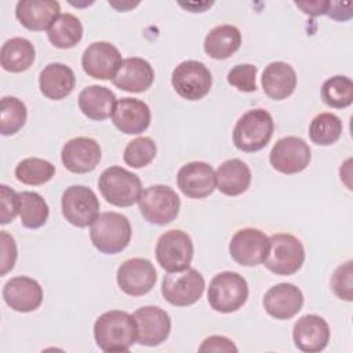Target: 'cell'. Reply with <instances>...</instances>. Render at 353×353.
Returning a JSON list of instances; mask_svg holds the SVG:
<instances>
[{
  "mask_svg": "<svg viewBox=\"0 0 353 353\" xmlns=\"http://www.w3.org/2000/svg\"><path fill=\"white\" fill-rule=\"evenodd\" d=\"M94 338L103 352H128L137 342L134 316L124 310L102 313L94 323Z\"/></svg>",
  "mask_w": 353,
  "mask_h": 353,
  "instance_id": "1",
  "label": "cell"
},
{
  "mask_svg": "<svg viewBox=\"0 0 353 353\" xmlns=\"http://www.w3.org/2000/svg\"><path fill=\"white\" fill-rule=\"evenodd\" d=\"M132 230L127 216L108 211L98 215L90 229V239L94 247L106 255L121 252L131 241Z\"/></svg>",
  "mask_w": 353,
  "mask_h": 353,
  "instance_id": "2",
  "label": "cell"
},
{
  "mask_svg": "<svg viewBox=\"0 0 353 353\" xmlns=\"http://www.w3.org/2000/svg\"><path fill=\"white\" fill-rule=\"evenodd\" d=\"M273 130L274 123L268 110H247L236 121L233 128V143L243 152H258L269 143Z\"/></svg>",
  "mask_w": 353,
  "mask_h": 353,
  "instance_id": "3",
  "label": "cell"
},
{
  "mask_svg": "<svg viewBox=\"0 0 353 353\" xmlns=\"http://www.w3.org/2000/svg\"><path fill=\"white\" fill-rule=\"evenodd\" d=\"M98 188L103 199L116 207H130L138 203L143 192L139 176L120 165L106 168L98 179Z\"/></svg>",
  "mask_w": 353,
  "mask_h": 353,
  "instance_id": "4",
  "label": "cell"
},
{
  "mask_svg": "<svg viewBox=\"0 0 353 353\" xmlns=\"http://www.w3.org/2000/svg\"><path fill=\"white\" fill-rule=\"evenodd\" d=\"M247 280L236 272L218 273L210 281L207 299L215 312L233 313L247 302Z\"/></svg>",
  "mask_w": 353,
  "mask_h": 353,
  "instance_id": "5",
  "label": "cell"
},
{
  "mask_svg": "<svg viewBox=\"0 0 353 353\" xmlns=\"http://www.w3.org/2000/svg\"><path fill=\"white\" fill-rule=\"evenodd\" d=\"M269 252L265 266L274 274L290 276L296 273L305 262V248L298 237L290 233H276L269 237Z\"/></svg>",
  "mask_w": 353,
  "mask_h": 353,
  "instance_id": "6",
  "label": "cell"
},
{
  "mask_svg": "<svg viewBox=\"0 0 353 353\" xmlns=\"http://www.w3.org/2000/svg\"><path fill=\"white\" fill-rule=\"evenodd\" d=\"M138 207L145 221L163 226L178 216L181 200L172 188L167 185H152L142 192Z\"/></svg>",
  "mask_w": 353,
  "mask_h": 353,
  "instance_id": "7",
  "label": "cell"
},
{
  "mask_svg": "<svg viewBox=\"0 0 353 353\" xmlns=\"http://www.w3.org/2000/svg\"><path fill=\"white\" fill-rule=\"evenodd\" d=\"M204 288V277L193 268L168 273L161 281V294L174 306H190L196 303L201 298Z\"/></svg>",
  "mask_w": 353,
  "mask_h": 353,
  "instance_id": "8",
  "label": "cell"
},
{
  "mask_svg": "<svg viewBox=\"0 0 353 353\" xmlns=\"http://www.w3.org/2000/svg\"><path fill=\"white\" fill-rule=\"evenodd\" d=\"M193 243L188 233L171 229L163 233L156 243V259L168 273L188 269L193 259Z\"/></svg>",
  "mask_w": 353,
  "mask_h": 353,
  "instance_id": "9",
  "label": "cell"
},
{
  "mask_svg": "<svg viewBox=\"0 0 353 353\" xmlns=\"http://www.w3.org/2000/svg\"><path fill=\"white\" fill-rule=\"evenodd\" d=\"M65 219L76 228H87L99 215V200L92 189L84 185L69 186L61 199Z\"/></svg>",
  "mask_w": 353,
  "mask_h": 353,
  "instance_id": "10",
  "label": "cell"
},
{
  "mask_svg": "<svg viewBox=\"0 0 353 353\" xmlns=\"http://www.w3.org/2000/svg\"><path fill=\"white\" fill-rule=\"evenodd\" d=\"M171 83L179 97L188 101H199L210 92L212 76L203 62L189 59L174 69Z\"/></svg>",
  "mask_w": 353,
  "mask_h": 353,
  "instance_id": "11",
  "label": "cell"
},
{
  "mask_svg": "<svg viewBox=\"0 0 353 353\" xmlns=\"http://www.w3.org/2000/svg\"><path fill=\"white\" fill-rule=\"evenodd\" d=\"M269 247V237L262 230L244 228L233 234L229 243V252L236 263L241 266H256L265 262Z\"/></svg>",
  "mask_w": 353,
  "mask_h": 353,
  "instance_id": "12",
  "label": "cell"
},
{
  "mask_svg": "<svg viewBox=\"0 0 353 353\" xmlns=\"http://www.w3.org/2000/svg\"><path fill=\"white\" fill-rule=\"evenodd\" d=\"M310 148L299 137L280 138L269 153L272 167L281 174H296L303 171L310 163Z\"/></svg>",
  "mask_w": 353,
  "mask_h": 353,
  "instance_id": "13",
  "label": "cell"
},
{
  "mask_svg": "<svg viewBox=\"0 0 353 353\" xmlns=\"http://www.w3.org/2000/svg\"><path fill=\"white\" fill-rule=\"evenodd\" d=\"M117 284L130 296H142L152 291L157 273L153 263L145 258H131L124 261L117 269Z\"/></svg>",
  "mask_w": 353,
  "mask_h": 353,
  "instance_id": "14",
  "label": "cell"
},
{
  "mask_svg": "<svg viewBox=\"0 0 353 353\" xmlns=\"http://www.w3.org/2000/svg\"><path fill=\"white\" fill-rule=\"evenodd\" d=\"M132 316L137 325V342L139 345L157 346L168 338L171 319L160 306H142Z\"/></svg>",
  "mask_w": 353,
  "mask_h": 353,
  "instance_id": "15",
  "label": "cell"
},
{
  "mask_svg": "<svg viewBox=\"0 0 353 353\" xmlns=\"http://www.w3.org/2000/svg\"><path fill=\"white\" fill-rule=\"evenodd\" d=\"M120 51L108 41L91 43L83 52V70L92 79L109 80L116 74L121 63Z\"/></svg>",
  "mask_w": 353,
  "mask_h": 353,
  "instance_id": "16",
  "label": "cell"
},
{
  "mask_svg": "<svg viewBox=\"0 0 353 353\" xmlns=\"http://www.w3.org/2000/svg\"><path fill=\"white\" fill-rule=\"evenodd\" d=\"M99 143L88 137H76L69 139L61 152V160L66 170L74 174H85L99 164L101 161Z\"/></svg>",
  "mask_w": 353,
  "mask_h": 353,
  "instance_id": "17",
  "label": "cell"
},
{
  "mask_svg": "<svg viewBox=\"0 0 353 353\" xmlns=\"http://www.w3.org/2000/svg\"><path fill=\"white\" fill-rule=\"evenodd\" d=\"M262 302L269 316L276 320H288L301 312L303 294L295 284L279 283L266 291Z\"/></svg>",
  "mask_w": 353,
  "mask_h": 353,
  "instance_id": "18",
  "label": "cell"
},
{
  "mask_svg": "<svg viewBox=\"0 0 353 353\" xmlns=\"http://www.w3.org/2000/svg\"><path fill=\"white\" fill-rule=\"evenodd\" d=\"M176 183L189 199H204L216 188L215 171L205 161H192L179 168Z\"/></svg>",
  "mask_w": 353,
  "mask_h": 353,
  "instance_id": "19",
  "label": "cell"
},
{
  "mask_svg": "<svg viewBox=\"0 0 353 353\" xmlns=\"http://www.w3.org/2000/svg\"><path fill=\"white\" fill-rule=\"evenodd\" d=\"M3 298L12 310L29 313L41 305L43 288L40 283L32 277L17 276L4 284Z\"/></svg>",
  "mask_w": 353,
  "mask_h": 353,
  "instance_id": "20",
  "label": "cell"
},
{
  "mask_svg": "<svg viewBox=\"0 0 353 353\" xmlns=\"http://www.w3.org/2000/svg\"><path fill=\"white\" fill-rule=\"evenodd\" d=\"M330 325L317 314H305L299 317L292 328L295 346L306 353H317L327 347L330 342Z\"/></svg>",
  "mask_w": 353,
  "mask_h": 353,
  "instance_id": "21",
  "label": "cell"
},
{
  "mask_svg": "<svg viewBox=\"0 0 353 353\" xmlns=\"http://www.w3.org/2000/svg\"><path fill=\"white\" fill-rule=\"evenodd\" d=\"M150 109L146 102L138 98H121L116 102L112 121L124 134L134 135L143 132L150 124Z\"/></svg>",
  "mask_w": 353,
  "mask_h": 353,
  "instance_id": "22",
  "label": "cell"
},
{
  "mask_svg": "<svg viewBox=\"0 0 353 353\" xmlns=\"http://www.w3.org/2000/svg\"><path fill=\"white\" fill-rule=\"evenodd\" d=\"M154 80V70L152 65L139 57H131L121 61L116 74L113 76V84L127 92H143Z\"/></svg>",
  "mask_w": 353,
  "mask_h": 353,
  "instance_id": "23",
  "label": "cell"
},
{
  "mask_svg": "<svg viewBox=\"0 0 353 353\" xmlns=\"http://www.w3.org/2000/svg\"><path fill=\"white\" fill-rule=\"evenodd\" d=\"M59 11L61 6L54 0H22L17 3L15 17L29 30H48Z\"/></svg>",
  "mask_w": 353,
  "mask_h": 353,
  "instance_id": "24",
  "label": "cell"
},
{
  "mask_svg": "<svg viewBox=\"0 0 353 353\" xmlns=\"http://www.w3.org/2000/svg\"><path fill=\"white\" fill-rule=\"evenodd\" d=\"M261 83L265 94L269 98L281 101L288 98L295 91L296 73L294 68L287 62H270L262 72Z\"/></svg>",
  "mask_w": 353,
  "mask_h": 353,
  "instance_id": "25",
  "label": "cell"
},
{
  "mask_svg": "<svg viewBox=\"0 0 353 353\" xmlns=\"http://www.w3.org/2000/svg\"><path fill=\"white\" fill-rule=\"evenodd\" d=\"M76 84L73 70L61 62H52L44 66L39 76V87L41 94L52 101L68 97Z\"/></svg>",
  "mask_w": 353,
  "mask_h": 353,
  "instance_id": "26",
  "label": "cell"
},
{
  "mask_svg": "<svg viewBox=\"0 0 353 353\" xmlns=\"http://www.w3.org/2000/svg\"><path fill=\"white\" fill-rule=\"evenodd\" d=\"M216 189L226 196H239L251 185V170L240 159L223 161L215 171Z\"/></svg>",
  "mask_w": 353,
  "mask_h": 353,
  "instance_id": "27",
  "label": "cell"
},
{
  "mask_svg": "<svg viewBox=\"0 0 353 353\" xmlns=\"http://www.w3.org/2000/svg\"><path fill=\"white\" fill-rule=\"evenodd\" d=\"M116 95L103 85H88L79 94V108L91 120H105L113 114Z\"/></svg>",
  "mask_w": 353,
  "mask_h": 353,
  "instance_id": "28",
  "label": "cell"
},
{
  "mask_svg": "<svg viewBox=\"0 0 353 353\" xmlns=\"http://www.w3.org/2000/svg\"><path fill=\"white\" fill-rule=\"evenodd\" d=\"M241 44V33L233 25H218L212 28L204 39V51L214 59L232 57Z\"/></svg>",
  "mask_w": 353,
  "mask_h": 353,
  "instance_id": "29",
  "label": "cell"
},
{
  "mask_svg": "<svg viewBox=\"0 0 353 353\" xmlns=\"http://www.w3.org/2000/svg\"><path fill=\"white\" fill-rule=\"evenodd\" d=\"M34 57V47L28 39L12 37L1 46L0 63L7 72L21 73L32 66Z\"/></svg>",
  "mask_w": 353,
  "mask_h": 353,
  "instance_id": "30",
  "label": "cell"
},
{
  "mask_svg": "<svg viewBox=\"0 0 353 353\" xmlns=\"http://www.w3.org/2000/svg\"><path fill=\"white\" fill-rule=\"evenodd\" d=\"M50 43L61 50L74 47L83 37V25L73 14H61L47 30Z\"/></svg>",
  "mask_w": 353,
  "mask_h": 353,
  "instance_id": "31",
  "label": "cell"
},
{
  "mask_svg": "<svg viewBox=\"0 0 353 353\" xmlns=\"http://www.w3.org/2000/svg\"><path fill=\"white\" fill-rule=\"evenodd\" d=\"M48 204L36 192H21L19 193V218L22 226L28 229L41 228L48 219Z\"/></svg>",
  "mask_w": 353,
  "mask_h": 353,
  "instance_id": "32",
  "label": "cell"
},
{
  "mask_svg": "<svg viewBox=\"0 0 353 353\" xmlns=\"http://www.w3.org/2000/svg\"><path fill=\"white\" fill-rule=\"evenodd\" d=\"M342 121L334 113H320L310 121L309 137L313 143L320 146H330L335 143L342 135Z\"/></svg>",
  "mask_w": 353,
  "mask_h": 353,
  "instance_id": "33",
  "label": "cell"
},
{
  "mask_svg": "<svg viewBox=\"0 0 353 353\" xmlns=\"http://www.w3.org/2000/svg\"><path fill=\"white\" fill-rule=\"evenodd\" d=\"M55 175V165L44 159L28 157L15 167V178L30 186H37L48 182Z\"/></svg>",
  "mask_w": 353,
  "mask_h": 353,
  "instance_id": "34",
  "label": "cell"
},
{
  "mask_svg": "<svg viewBox=\"0 0 353 353\" xmlns=\"http://www.w3.org/2000/svg\"><path fill=\"white\" fill-rule=\"evenodd\" d=\"M321 99L325 105L343 109L353 102V81L347 76H334L327 79L321 87Z\"/></svg>",
  "mask_w": 353,
  "mask_h": 353,
  "instance_id": "35",
  "label": "cell"
},
{
  "mask_svg": "<svg viewBox=\"0 0 353 353\" xmlns=\"http://www.w3.org/2000/svg\"><path fill=\"white\" fill-rule=\"evenodd\" d=\"M26 105L15 97H3L0 102V132L1 135L17 134L26 121Z\"/></svg>",
  "mask_w": 353,
  "mask_h": 353,
  "instance_id": "36",
  "label": "cell"
},
{
  "mask_svg": "<svg viewBox=\"0 0 353 353\" xmlns=\"http://www.w3.org/2000/svg\"><path fill=\"white\" fill-rule=\"evenodd\" d=\"M157 153L154 141L149 137H139L127 143L124 149V163L132 168H142L152 163Z\"/></svg>",
  "mask_w": 353,
  "mask_h": 353,
  "instance_id": "37",
  "label": "cell"
},
{
  "mask_svg": "<svg viewBox=\"0 0 353 353\" xmlns=\"http://www.w3.org/2000/svg\"><path fill=\"white\" fill-rule=\"evenodd\" d=\"M256 66L251 63H240L228 72V83L243 92H252L256 90Z\"/></svg>",
  "mask_w": 353,
  "mask_h": 353,
  "instance_id": "38",
  "label": "cell"
},
{
  "mask_svg": "<svg viewBox=\"0 0 353 353\" xmlns=\"http://www.w3.org/2000/svg\"><path fill=\"white\" fill-rule=\"evenodd\" d=\"M352 261H346L345 263L339 265L332 277H331V288L334 291V294L343 301L350 302L353 299V287H352V276H353V270H352Z\"/></svg>",
  "mask_w": 353,
  "mask_h": 353,
  "instance_id": "39",
  "label": "cell"
},
{
  "mask_svg": "<svg viewBox=\"0 0 353 353\" xmlns=\"http://www.w3.org/2000/svg\"><path fill=\"white\" fill-rule=\"evenodd\" d=\"M0 223L6 225L19 214V193L7 185H0Z\"/></svg>",
  "mask_w": 353,
  "mask_h": 353,
  "instance_id": "40",
  "label": "cell"
},
{
  "mask_svg": "<svg viewBox=\"0 0 353 353\" xmlns=\"http://www.w3.org/2000/svg\"><path fill=\"white\" fill-rule=\"evenodd\" d=\"M0 241H1V276H4L6 273H8L10 270H12L15 261H17V244L14 237L7 233L6 230L0 232Z\"/></svg>",
  "mask_w": 353,
  "mask_h": 353,
  "instance_id": "41",
  "label": "cell"
},
{
  "mask_svg": "<svg viewBox=\"0 0 353 353\" xmlns=\"http://www.w3.org/2000/svg\"><path fill=\"white\" fill-rule=\"evenodd\" d=\"M200 352H237L236 345L226 336L212 335L203 341L199 347Z\"/></svg>",
  "mask_w": 353,
  "mask_h": 353,
  "instance_id": "42",
  "label": "cell"
},
{
  "mask_svg": "<svg viewBox=\"0 0 353 353\" xmlns=\"http://www.w3.org/2000/svg\"><path fill=\"white\" fill-rule=\"evenodd\" d=\"M330 1H295V6L299 7L305 14L312 17L327 14Z\"/></svg>",
  "mask_w": 353,
  "mask_h": 353,
  "instance_id": "43",
  "label": "cell"
}]
</instances>
